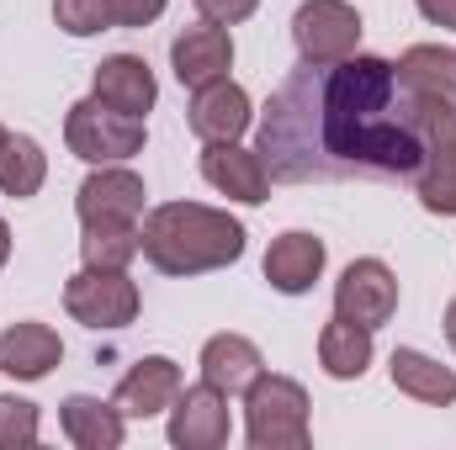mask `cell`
<instances>
[{
    "mask_svg": "<svg viewBox=\"0 0 456 450\" xmlns=\"http://www.w3.org/2000/svg\"><path fill=\"white\" fill-rule=\"evenodd\" d=\"M319 366L335 376V382H350V376H361L366 366H371V329H361V324H324V334H319Z\"/></svg>",
    "mask_w": 456,
    "mask_h": 450,
    "instance_id": "44dd1931",
    "label": "cell"
},
{
    "mask_svg": "<svg viewBox=\"0 0 456 450\" xmlns=\"http://www.w3.org/2000/svg\"><path fill=\"white\" fill-rule=\"evenodd\" d=\"M244 254V223L202 202H165L143 218V260L165 276H208Z\"/></svg>",
    "mask_w": 456,
    "mask_h": 450,
    "instance_id": "7a4b0ae2",
    "label": "cell"
},
{
    "mask_svg": "<svg viewBox=\"0 0 456 450\" xmlns=\"http://www.w3.org/2000/svg\"><path fill=\"white\" fill-rule=\"evenodd\" d=\"M64 143L86 165H122V159H133L143 149V117L117 112L102 96L75 101L69 117H64Z\"/></svg>",
    "mask_w": 456,
    "mask_h": 450,
    "instance_id": "277c9868",
    "label": "cell"
},
{
    "mask_svg": "<svg viewBox=\"0 0 456 450\" xmlns=\"http://www.w3.org/2000/svg\"><path fill=\"white\" fill-rule=\"evenodd\" d=\"M80 254H86V265H96V270H127V260L143 254V223L138 228H117V223L86 228Z\"/></svg>",
    "mask_w": 456,
    "mask_h": 450,
    "instance_id": "cb8c5ba5",
    "label": "cell"
},
{
    "mask_svg": "<svg viewBox=\"0 0 456 450\" xmlns=\"http://www.w3.org/2000/svg\"><path fill=\"white\" fill-rule=\"evenodd\" d=\"M260 350L249 344L244 334H213L202 344V382H213L218 392H249L255 376H260Z\"/></svg>",
    "mask_w": 456,
    "mask_h": 450,
    "instance_id": "e0dca14e",
    "label": "cell"
},
{
    "mask_svg": "<svg viewBox=\"0 0 456 450\" xmlns=\"http://www.w3.org/2000/svg\"><path fill=\"white\" fill-rule=\"evenodd\" d=\"M456 127V107L419 96L398 64L350 53L292 69L260 112L255 154L271 181H414L430 149Z\"/></svg>",
    "mask_w": 456,
    "mask_h": 450,
    "instance_id": "6da1fadb",
    "label": "cell"
},
{
    "mask_svg": "<svg viewBox=\"0 0 456 450\" xmlns=\"http://www.w3.org/2000/svg\"><path fill=\"white\" fill-rule=\"evenodd\" d=\"M414 191H419V202L430 207V213H441V218H456V127L430 149V159L419 165V175H414Z\"/></svg>",
    "mask_w": 456,
    "mask_h": 450,
    "instance_id": "603a6c76",
    "label": "cell"
},
{
    "mask_svg": "<svg viewBox=\"0 0 456 450\" xmlns=\"http://www.w3.org/2000/svg\"><path fill=\"white\" fill-rule=\"evenodd\" d=\"M11 260V228H5V218H0V265Z\"/></svg>",
    "mask_w": 456,
    "mask_h": 450,
    "instance_id": "f546056e",
    "label": "cell"
},
{
    "mask_svg": "<svg viewBox=\"0 0 456 450\" xmlns=\"http://www.w3.org/2000/svg\"><path fill=\"white\" fill-rule=\"evenodd\" d=\"M398 313V281L382 260H355L345 265V276L335 281V318L361 324V329H382Z\"/></svg>",
    "mask_w": 456,
    "mask_h": 450,
    "instance_id": "52a82bcc",
    "label": "cell"
},
{
    "mask_svg": "<svg viewBox=\"0 0 456 450\" xmlns=\"http://www.w3.org/2000/svg\"><path fill=\"white\" fill-rule=\"evenodd\" d=\"M112 11H117V27H149L165 11V0H112Z\"/></svg>",
    "mask_w": 456,
    "mask_h": 450,
    "instance_id": "83f0119b",
    "label": "cell"
},
{
    "mask_svg": "<svg viewBox=\"0 0 456 450\" xmlns=\"http://www.w3.org/2000/svg\"><path fill=\"white\" fill-rule=\"evenodd\" d=\"M414 5H419L425 21H436V27H456V0H414Z\"/></svg>",
    "mask_w": 456,
    "mask_h": 450,
    "instance_id": "f1b7e54d",
    "label": "cell"
},
{
    "mask_svg": "<svg viewBox=\"0 0 456 450\" xmlns=\"http://www.w3.org/2000/svg\"><path fill=\"white\" fill-rule=\"evenodd\" d=\"M53 21L69 37H96V32L117 27V11L112 0H53Z\"/></svg>",
    "mask_w": 456,
    "mask_h": 450,
    "instance_id": "d4e9b609",
    "label": "cell"
},
{
    "mask_svg": "<svg viewBox=\"0 0 456 450\" xmlns=\"http://www.w3.org/2000/svg\"><path fill=\"white\" fill-rule=\"evenodd\" d=\"M37 440V408L27 398H0V450L32 446Z\"/></svg>",
    "mask_w": 456,
    "mask_h": 450,
    "instance_id": "484cf974",
    "label": "cell"
},
{
    "mask_svg": "<svg viewBox=\"0 0 456 450\" xmlns=\"http://www.w3.org/2000/svg\"><path fill=\"white\" fill-rule=\"evenodd\" d=\"M387 371H393V387L409 392L414 403H430V408L456 403V371L441 366V360H430L425 350H393Z\"/></svg>",
    "mask_w": 456,
    "mask_h": 450,
    "instance_id": "d6986e66",
    "label": "cell"
},
{
    "mask_svg": "<svg viewBox=\"0 0 456 450\" xmlns=\"http://www.w3.org/2000/svg\"><path fill=\"white\" fill-rule=\"evenodd\" d=\"M255 5H260V0H197L202 21H213V27H233V21L255 16Z\"/></svg>",
    "mask_w": 456,
    "mask_h": 450,
    "instance_id": "4316f807",
    "label": "cell"
},
{
    "mask_svg": "<svg viewBox=\"0 0 456 450\" xmlns=\"http://www.w3.org/2000/svg\"><path fill=\"white\" fill-rule=\"evenodd\" d=\"M191 133L202 143H239V133L249 127V96L233 80H213L191 96Z\"/></svg>",
    "mask_w": 456,
    "mask_h": 450,
    "instance_id": "4fadbf2b",
    "label": "cell"
},
{
    "mask_svg": "<svg viewBox=\"0 0 456 450\" xmlns=\"http://www.w3.org/2000/svg\"><path fill=\"white\" fill-rule=\"evenodd\" d=\"M64 360V344L48 324H11L0 334V371L16 382H43Z\"/></svg>",
    "mask_w": 456,
    "mask_h": 450,
    "instance_id": "9a60e30c",
    "label": "cell"
},
{
    "mask_svg": "<svg viewBox=\"0 0 456 450\" xmlns=\"http://www.w3.org/2000/svg\"><path fill=\"white\" fill-rule=\"evenodd\" d=\"M319 276H324V238H314V233H281L265 249V281L276 292L303 297Z\"/></svg>",
    "mask_w": 456,
    "mask_h": 450,
    "instance_id": "5bb4252c",
    "label": "cell"
},
{
    "mask_svg": "<svg viewBox=\"0 0 456 450\" xmlns=\"http://www.w3.org/2000/svg\"><path fill=\"white\" fill-rule=\"evenodd\" d=\"M43 181H48V154L32 138L5 133V143H0V191L16 197V202H27V197L43 191Z\"/></svg>",
    "mask_w": 456,
    "mask_h": 450,
    "instance_id": "7402d4cb",
    "label": "cell"
},
{
    "mask_svg": "<svg viewBox=\"0 0 456 450\" xmlns=\"http://www.w3.org/2000/svg\"><path fill=\"white\" fill-rule=\"evenodd\" d=\"M64 308L75 324L86 329H127L138 318V286L122 270H96L86 265L80 276H69L64 286Z\"/></svg>",
    "mask_w": 456,
    "mask_h": 450,
    "instance_id": "5b68a950",
    "label": "cell"
},
{
    "mask_svg": "<svg viewBox=\"0 0 456 450\" xmlns=\"http://www.w3.org/2000/svg\"><path fill=\"white\" fill-rule=\"evenodd\" d=\"M446 339H452V350H456V297H452V308H446Z\"/></svg>",
    "mask_w": 456,
    "mask_h": 450,
    "instance_id": "4dcf8cb0",
    "label": "cell"
},
{
    "mask_svg": "<svg viewBox=\"0 0 456 450\" xmlns=\"http://www.w3.org/2000/svg\"><path fill=\"white\" fill-rule=\"evenodd\" d=\"M292 37L303 64H340L361 48V16L345 0H308L292 16Z\"/></svg>",
    "mask_w": 456,
    "mask_h": 450,
    "instance_id": "8992f818",
    "label": "cell"
},
{
    "mask_svg": "<svg viewBox=\"0 0 456 450\" xmlns=\"http://www.w3.org/2000/svg\"><path fill=\"white\" fill-rule=\"evenodd\" d=\"M170 446L175 450H218L228 446V392L213 382L186 387L170 403Z\"/></svg>",
    "mask_w": 456,
    "mask_h": 450,
    "instance_id": "ba28073f",
    "label": "cell"
},
{
    "mask_svg": "<svg viewBox=\"0 0 456 450\" xmlns=\"http://www.w3.org/2000/svg\"><path fill=\"white\" fill-rule=\"evenodd\" d=\"M59 424H64L69 446H80V450H117L122 446V408L117 403H102V398H86V392L64 398Z\"/></svg>",
    "mask_w": 456,
    "mask_h": 450,
    "instance_id": "ac0fdd59",
    "label": "cell"
},
{
    "mask_svg": "<svg viewBox=\"0 0 456 450\" xmlns=\"http://www.w3.org/2000/svg\"><path fill=\"white\" fill-rule=\"evenodd\" d=\"M398 80L419 96H436V101H452L456 107V53L452 48H436V43H419L398 59Z\"/></svg>",
    "mask_w": 456,
    "mask_h": 450,
    "instance_id": "ffe728a7",
    "label": "cell"
},
{
    "mask_svg": "<svg viewBox=\"0 0 456 450\" xmlns=\"http://www.w3.org/2000/svg\"><path fill=\"white\" fill-rule=\"evenodd\" d=\"M170 64H175V80L202 91L213 80H228V64H233V43H228L224 27H186L175 43H170Z\"/></svg>",
    "mask_w": 456,
    "mask_h": 450,
    "instance_id": "30bf717a",
    "label": "cell"
},
{
    "mask_svg": "<svg viewBox=\"0 0 456 450\" xmlns=\"http://www.w3.org/2000/svg\"><path fill=\"white\" fill-rule=\"evenodd\" d=\"M0 143H5V127H0Z\"/></svg>",
    "mask_w": 456,
    "mask_h": 450,
    "instance_id": "1f68e13d",
    "label": "cell"
},
{
    "mask_svg": "<svg viewBox=\"0 0 456 450\" xmlns=\"http://www.w3.org/2000/svg\"><path fill=\"white\" fill-rule=\"evenodd\" d=\"M96 96H102L107 107H117V112L143 117L154 107L159 85H154V75H149V64H143L138 53H112V59L96 64Z\"/></svg>",
    "mask_w": 456,
    "mask_h": 450,
    "instance_id": "2e32d148",
    "label": "cell"
},
{
    "mask_svg": "<svg viewBox=\"0 0 456 450\" xmlns=\"http://www.w3.org/2000/svg\"><path fill=\"white\" fill-rule=\"evenodd\" d=\"M244 435L255 450H303L308 446V392L292 376H255L244 392Z\"/></svg>",
    "mask_w": 456,
    "mask_h": 450,
    "instance_id": "3957f363",
    "label": "cell"
},
{
    "mask_svg": "<svg viewBox=\"0 0 456 450\" xmlns=\"http://www.w3.org/2000/svg\"><path fill=\"white\" fill-rule=\"evenodd\" d=\"M202 175H208V186H218L224 197L249 202V207L265 202V191H271V175H265L260 154H255V149H239V143H208Z\"/></svg>",
    "mask_w": 456,
    "mask_h": 450,
    "instance_id": "7c38bea8",
    "label": "cell"
},
{
    "mask_svg": "<svg viewBox=\"0 0 456 450\" xmlns=\"http://www.w3.org/2000/svg\"><path fill=\"white\" fill-rule=\"evenodd\" d=\"M175 398H181V366L165 360V355L138 360V366L117 382V408H122V419H154V414H165Z\"/></svg>",
    "mask_w": 456,
    "mask_h": 450,
    "instance_id": "8fae6325",
    "label": "cell"
},
{
    "mask_svg": "<svg viewBox=\"0 0 456 450\" xmlns=\"http://www.w3.org/2000/svg\"><path fill=\"white\" fill-rule=\"evenodd\" d=\"M75 207H80V223L86 228H96V223L138 228V218H143V181L133 170H122V165H102L80 186Z\"/></svg>",
    "mask_w": 456,
    "mask_h": 450,
    "instance_id": "9c48e42d",
    "label": "cell"
}]
</instances>
